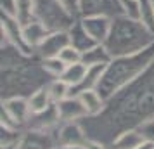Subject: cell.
<instances>
[{
    "instance_id": "6da1fadb",
    "label": "cell",
    "mask_w": 154,
    "mask_h": 149,
    "mask_svg": "<svg viewBox=\"0 0 154 149\" xmlns=\"http://www.w3.org/2000/svg\"><path fill=\"white\" fill-rule=\"evenodd\" d=\"M154 118V61L139 78L106 101L104 109L80 121L90 141L111 146L125 130Z\"/></svg>"
},
{
    "instance_id": "7a4b0ae2",
    "label": "cell",
    "mask_w": 154,
    "mask_h": 149,
    "mask_svg": "<svg viewBox=\"0 0 154 149\" xmlns=\"http://www.w3.org/2000/svg\"><path fill=\"white\" fill-rule=\"evenodd\" d=\"M2 61V99L7 97H29L33 92L49 83L50 76L42 64L38 54H26L12 45H0Z\"/></svg>"
},
{
    "instance_id": "3957f363",
    "label": "cell",
    "mask_w": 154,
    "mask_h": 149,
    "mask_svg": "<svg viewBox=\"0 0 154 149\" xmlns=\"http://www.w3.org/2000/svg\"><path fill=\"white\" fill-rule=\"evenodd\" d=\"M152 61H154V43L151 47H147L146 50L137 52V54L112 57L111 63L104 68V73H102V78H100L97 90L107 101L118 90H121L128 83H132L135 78H139L152 64Z\"/></svg>"
},
{
    "instance_id": "277c9868",
    "label": "cell",
    "mask_w": 154,
    "mask_h": 149,
    "mask_svg": "<svg viewBox=\"0 0 154 149\" xmlns=\"http://www.w3.org/2000/svg\"><path fill=\"white\" fill-rule=\"evenodd\" d=\"M154 43V33L140 19L119 16L114 17L104 47L112 57L130 56L146 50Z\"/></svg>"
},
{
    "instance_id": "5b68a950",
    "label": "cell",
    "mask_w": 154,
    "mask_h": 149,
    "mask_svg": "<svg viewBox=\"0 0 154 149\" xmlns=\"http://www.w3.org/2000/svg\"><path fill=\"white\" fill-rule=\"evenodd\" d=\"M35 19L49 31H68L78 17L71 14L59 0H35Z\"/></svg>"
},
{
    "instance_id": "8992f818",
    "label": "cell",
    "mask_w": 154,
    "mask_h": 149,
    "mask_svg": "<svg viewBox=\"0 0 154 149\" xmlns=\"http://www.w3.org/2000/svg\"><path fill=\"white\" fill-rule=\"evenodd\" d=\"M31 107L28 97H7L2 99V113H0V127L26 130L31 118Z\"/></svg>"
},
{
    "instance_id": "52a82bcc",
    "label": "cell",
    "mask_w": 154,
    "mask_h": 149,
    "mask_svg": "<svg viewBox=\"0 0 154 149\" xmlns=\"http://www.w3.org/2000/svg\"><path fill=\"white\" fill-rule=\"evenodd\" d=\"M0 35H2V43L0 45H12L16 49L26 54H35V50L28 47V43L24 40V33H23V23L16 17V16L0 12Z\"/></svg>"
},
{
    "instance_id": "ba28073f",
    "label": "cell",
    "mask_w": 154,
    "mask_h": 149,
    "mask_svg": "<svg viewBox=\"0 0 154 149\" xmlns=\"http://www.w3.org/2000/svg\"><path fill=\"white\" fill-rule=\"evenodd\" d=\"M87 16H107L119 17L123 16L121 0H80V17Z\"/></svg>"
},
{
    "instance_id": "9c48e42d",
    "label": "cell",
    "mask_w": 154,
    "mask_h": 149,
    "mask_svg": "<svg viewBox=\"0 0 154 149\" xmlns=\"http://www.w3.org/2000/svg\"><path fill=\"white\" fill-rule=\"evenodd\" d=\"M56 130L42 132V130H29V128H26L21 135L17 149H54L57 146Z\"/></svg>"
},
{
    "instance_id": "30bf717a",
    "label": "cell",
    "mask_w": 154,
    "mask_h": 149,
    "mask_svg": "<svg viewBox=\"0 0 154 149\" xmlns=\"http://www.w3.org/2000/svg\"><path fill=\"white\" fill-rule=\"evenodd\" d=\"M57 146H85L88 142L87 132L80 121L61 123L56 130Z\"/></svg>"
},
{
    "instance_id": "8fae6325",
    "label": "cell",
    "mask_w": 154,
    "mask_h": 149,
    "mask_svg": "<svg viewBox=\"0 0 154 149\" xmlns=\"http://www.w3.org/2000/svg\"><path fill=\"white\" fill-rule=\"evenodd\" d=\"M69 42V33L68 31H50L47 38L42 42V45L35 50L38 56L45 59V57H59V54L63 52Z\"/></svg>"
},
{
    "instance_id": "7c38bea8",
    "label": "cell",
    "mask_w": 154,
    "mask_h": 149,
    "mask_svg": "<svg viewBox=\"0 0 154 149\" xmlns=\"http://www.w3.org/2000/svg\"><path fill=\"white\" fill-rule=\"evenodd\" d=\"M57 111H59V118L61 123H69V121H82L83 118L88 116L87 109H85L83 102L80 101L78 95H69L57 102Z\"/></svg>"
},
{
    "instance_id": "4fadbf2b",
    "label": "cell",
    "mask_w": 154,
    "mask_h": 149,
    "mask_svg": "<svg viewBox=\"0 0 154 149\" xmlns=\"http://www.w3.org/2000/svg\"><path fill=\"white\" fill-rule=\"evenodd\" d=\"M80 21L97 43L106 42V38L111 31V17H107V16H87V17H80Z\"/></svg>"
},
{
    "instance_id": "5bb4252c",
    "label": "cell",
    "mask_w": 154,
    "mask_h": 149,
    "mask_svg": "<svg viewBox=\"0 0 154 149\" xmlns=\"http://www.w3.org/2000/svg\"><path fill=\"white\" fill-rule=\"evenodd\" d=\"M61 125V118H59V111L57 106L52 104L49 109H45L42 113H35L31 114V118L28 121L29 130H42V132H52Z\"/></svg>"
},
{
    "instance_id": "9a60e30c",
    "label": "cell",
    "mask_w": 154,
    "mask_h": 149,
    "mask_svg": "<svg viewBox=\"0 0 154 149\" xmlns=\"http://www.w3.org/2000/svg\"><path fill=\"white\" fill-rule=\"evenodd\" d=\"M68 33H69L71 45H73L75 49H78L82 54H83V52H87L88 49H92L94 45H97V42L92 38L90 33H88V31L85 29V26L82 24L80 17H78L76 21H75V24L68 29Z\"/></svg>"
},
{
    "instance_id": "2e32d148",
    "label": "cell",
    "mask_w": 154,
    "mask_h": 149,
    "mask_svg": "<svg viewBox=\"0 0 154 149\" xmlns=\"http://www.w3.org/2000/svg\"><path fill=\"white\" fill-rule=\"evenodd\" d=\"M23 33H24V40L28 43V47L31 50H36L42 45L43 40L47 38V35H49L50 31L38 19H33V21L23 24Z\"/></svg>"
},
{
    "instance_id": "e0dca14e",
    "label": "cell",
    "mask_w": 154,
    "mask_h": 149,
    "mask_svg": "<svg viewBox=\"0 0 154 149\" xmlns=\"http://www.w3.org/2000/svg\"><path fill=\"white\" fill-rule=\"evenodd\" d=\"M111 59L112 56L104 47V43H97V45H94L92 49H88L87 52L82 54V63L88 68H92V66H107L111 63Z\"/></svg>"
},
{
    "instance_id": "ac0fdd59",
    "label": "cell",
    "mask_w": 154,
    "mask_h": 149,
    "mask_svg": "<svg viewBox=\"0 0 154 149\" xmlns=\"http://www.w3.org/2000/svg\"><path fill=\"white\" fill-rule=\"evenodd\" d=\"M76 95L80 97V101L83 102V106H85V109H87L88 116H95V114H99L106 106V99L100 95V92H99L97 88L83 90V92L76 94Z\"/></svg>"
},
{
    "instance_id": "d6986e66",
    "label": "cell",
    "mask_w": 154,
    "mask_h": 149,
    "mask_svg": "<svg viewBox=\"0 0 154 149\" xmlns=\"http://www.w3.org/2000/svg\"><path fill=\"white\" fill-rule=\"evenodd\" d=\"M142 142H146L142 139V135L137 128H130V130H125L123 134H119L112 144L109 146V149H135L139 147Z\"/></svg>"
},
{
    "instance_id": "ffe728a7",
    "label": "cell",
    "mask_w": 154,
    "mask_h": 149,
    "mask_svg": "<svg viewBox=\"0 0 154 149\" xmlns=\"http://www.w3.org/2000/svg\"><path fill=\"white\" fill-rule=\"evenodd\" d=\"M29 101V107H31V113H42L45 109H49L52 104H56L52 97H50L49 90H47V85L42 87V88H38L36 92H33L31 95L28 97Z\"/></svg>"
},
{
    "instance_id": "44dd1931",
    "label": "cell",
    "mask_w": 154,
    "mask_h": 149,
    "mask_svg": "<svg viewBox=\"0 0 154 149\" xmlns=\"http://www.w3.org/2000/svg\"><path fill=\"white\" fill-rule=\"evenodd\" d=\"M87 71H88V66H85L83 63H76V64H69L66 71L63 73L61 78L71 87V88H76L82 82L85 80L87 76Z\"/></svg>"
},
{
    "instance_id": "7402d4cb",
    "label": "cell",
    "mask_w": 154,
    "mask_h": 149,
    "mask_svg": "<svg viewBox=\"0 0 154 149\" xmlns=\"http://www.w3.org/2000/svg\"><path fill=\"white\" fill-rule=\"evenodd\" d=\"M104 68H106V66H92V68H88L85 80L76 87V88H73V95H76V94H80V92H83V90H92V88H97L99 83H100V78H102Z\"/></svg>"
},
{
    "instance_id": "603a6c76",
    "label": "cell",
    "mask_w": 154,
    "mask_h": 149,
    "mask_svg": "<svg viewBox=\"0 0 154 149\" xmlns=\"http://www.w3.org/2000/svg\"><path fill=\"white\" fill-rule=\"evenodd\" d=\"M47 90H49L50 97H52V101H54L56 104L61 102L63 99H66V97L73 95V88H71L63 78H52L49 83H47Z\"/></svg>"
},
{
    "instance_id": "cb8c5ba5",
    "label": "cell",
    "mask_w": 154,
    "mask_h": 149,
    "mask_svg": "<svg viewBox=\"0 0 154 149\" xmlns=\"http://www.w3.org/2000/svg\"><path fill=\"white\" fill-rule=\"evenodd\" d=\"M16 17L26 24L35 19V0H16Z\"/></svg>"
},
{
    "instance_id": "d4e9b609",
    "label": "cell",
    "mask_w": 154,
    "mask_h": 149,
    "mask_svg": "<svg viewBox=\"0 0 154 149\" xmlns=\"http://www.w3.org/2000/svg\"><path fill=\"white\" fill-rule=\"evenodd\" d=\"M139 19L154 33V0H139Z\"/></svg>"
},
{
    "instance_id": "484cf974",
    "label": "cell",
    "mask_w": 154,
    "mask_h": 149,
    "mask_svg": "<svg viewBox=\"0 0 154 149\" xmlns=\"http://www.w3.org/2000/svg\"><path fill=\"white\" fill-rule=\"evenodd\" d=\"M42 64L45 71L49 73L50 78H61L63 73L66 71V68H68L59 57H45V59H42Z\"/></svg>"
},
{
    "instance_id": "4316f807",
    "label": "cell",
    "mask_w": 154,
    "mask_h": 149,
    "mask_svg": "<svg viewBox=\"0 0 154 149\" xmlns=\"http://www.w3.org/2000/svg\"><path fill=\"white\" fill-rule=\"evenodd\" d=\"M59 59H61L66 66L82 63V52H80L78 49H75L73 45H68V47H66L61 54H59Z\"/></svg>"
},
{
    "instance_id": "83f0119b",
    "label": "cell",
    "mask_w": 154,
    "mask_h": 149,
    "mask_svg": "<svg viewBox=\"0 0 154 149\" xmlns=\"http://www.w3.org/2000/svg\"><path fill=\"white\" fill-rule=\"evenodd\" d=\"M137 130L140 132L142 139H144L146 142H149V144H154V118H151V120H146L144 123H140L139 127H137Z\"/></svg>"
},
{
    "instance_id": "f1b7e54d",
    "label": "cell",
    "mask_w": 154,
    "mask_h": 149,
    "mask_svg": "<svg viewBox=\"0 0 154 149\" xmlns=\"http://www.w3.org/2000/svg\"><path fill=\"white\" fill-rule=\"evenodd\" d=\"M123 5V16L139 19V0H121Z\"/></svg>"
},
{
    "instance_id": "f546056e",
    "label": "cell",
    "mask_w": 154,
    "mask_h": 149,
    "mask_svg": "<svg viewBox=\"0 0 154 149\" xmlns=\"http://www.w3.org/2000/svg\"><path fill=\"white\" fill-rule=\"evenodd\" d=\"M73 16L80 17V0H59Z\"/></svg>"
},
{
    "instance_id": "4dcf8cb0",
    "label": "cell",
    "mask_w": 154,
    "mask_h": 149,
    "mask_svg": "<svg viewBox=\"0 0 154 149\" xmlns=\"http://www.w3.org/2000/svg\"><path fill=\"white\" fill-rule=\"evenodd\" d=\"M0 12L16 16V0H0Z\"/></svg>"
},
{
    "instance_id": "1f68e13d",
    "label": "cell",
    "mask_w": 154,
    "mask_h": 149,
    "mask_svg": "<svg viewBox=\"0 0 154 149\" xmlns=\"http://www.w3.org/2000/svg\"><path fill=\"white\" fill-rule=\"evenodd\" d=\"M54 149H87L85 146H56Z\"/></svg>"
},
{
    "instance_id": "d6a6232c",
    "label": "cell",
    "mask_w": 154,
    "mask_h": 149,
    "mask_svg": "<svg viewBox=\"0 0 154 149\" xmlns=\"http://www.w3.org/2000/svg\"><path fill=\"white\" fill-rule=\"evenodd\" d=\"M135 149H154V144H149V142H142L139 147H135Z\"/></svg>"
},
{
    "instance_id": "836d02e7",
    "label": "cell",
    "mask_w": 154,
    "mask_h": 149,
    "mask_svg": "<svg viewBox=\"0 0 154 149\" xmlns=\"http://www.w3.org/2000/svg\"><path fill=\"white\" fill-rule=\"evenodd\" d=\"M2 149H17V146H5V147H2Z\"/></svg>"
}]
</instances>
